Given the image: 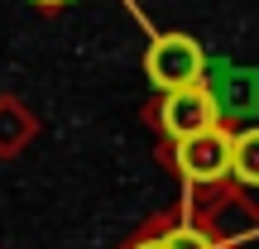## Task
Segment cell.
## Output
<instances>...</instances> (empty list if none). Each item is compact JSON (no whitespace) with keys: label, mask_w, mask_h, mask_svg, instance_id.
I'll use <instances>...</instances> for the list:
<instances>
[{"label":"cell","mask_w":259,"mask_h":249,"mask_svg":"<svg viewBox=\"0 0 259 249\" xmlns=\"http://www.w3.org/2000/svg\"><path fill=\"white\" fill-rule=\"evenodd\" d=\"M144 72L163 96L183 91V86H202L206 53H202V43L187 38V34H158L154 43H149V53H144Z\"/></svg>","instance_id":"6da1fadb"},{"label":"cell","mask_w":259,"mask_h":249,"mask_svg":"<svg viewBox=\"0 0 259 249\" xmlns=\"http://www.w3.org/2000/svg\"><path fill=\"white\" fill-rule=\"evenodd\" d=\"M221 120V111H216V96L211 86H183V91H168L163 101H158V125H163L168 139H192V134H206V129H216Z\"/></svg>","instance_id":"7a4b0ae2"},{"label":"cell","mask_w":259,"mask_h":249,"mask_svg":"<svg viewBox=\"0 0 259 249\" xmlns=\"http://www.w3.org/2000/svg\"><path fill=\"white\" fill-rule=\"evenodd\" d=\"M231 154H235V134H226L221 125L206 129V134H192L173 148V163L187 182H221L231 173Z\"/></svg>","instance_id":"3957f363"},{"label":"cell","mask_w":259,"mask_h":249,"mask_svg":"<svg viewBox=\"0 0 259 249\" xmlns=\"http://www.w3.org/2000/svg\"><path fill=\"white\" fill-rule=\"evenodd\" d=\"M211 96L221 115H254L259 111V72L254 67H216Z\"/></svg>","instance_id":"277c9868"},{"label":"cell","mask_w":259,"mask_h":249,"mask_svg":"<svg viewBox=\"0 0 259 249\" xmlns=\"http://www.w3.org/2000/svg\"><path fill=\"white\" fill-rule=\"evenodd\" d=\"M231 173L245 187H259V125L235 134V154H231Z\"/></svg>","instance_id":"5b68a950"},{"label":"cell","mask_w":259,"mask_h":249,"mask_svg":"<svg viewBox=\"0 0 259 249\" xmlns=\"http://www.w3.org/2000/svg\"><path fill=\"white\" fill-rule=\"evenodd\" d=\"M163 244H168V249H216L202 230H197V225H178V230H168Z\"/></svg>","instance_id":"8992f818"},{"label":"cell","mask_w":259,"mask_h":249,"mask_svg":"<svg viewBox=\"0 0 259 249\" xmlns=\"http://www.w3.org/2000/svg\"><path fill=\"white\" fill-rule=\"evenodd\" d=\"M135 249H168V244H163V240H139Z\"/></svg>","instance_id":"52a82bcc"},{"label":"cell","mask_w":259,"mask_h":249,"mask_svg":"<svg viewBox=\"0 0 259 249\" xmlns=\"http://www.w3.org/2000/svg\"><path fill=\"white\" fill-rule=\"evenodd\" d=\"M34 5H67V0H34Z\"/></svg>","instance_id":"ba28073f"}]
</instances>
